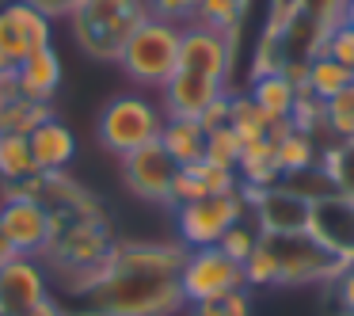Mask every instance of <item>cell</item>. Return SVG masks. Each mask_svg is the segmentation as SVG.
Masks as SVG:
<instances>
[{
  "label": "cell",
  "mask_w": 354,
  "mask_h": 316,
  "mask_svg": "<svg viewBox=\"0 0 354 316\" xmlns=\"http://www.w3.org/2000/svg\"><path fill=\"white\" fill-rule=\"evenodd\" d=\"M160 145L179 168L206 160V126L198 118H168L160 130Z\"/></svg>",
  "instance_id": "obj_19"
},
{
  "label": "cell",
  "mask_w": 354,
  "mask_h": 316,
  "mask_svg": "<svg viewBox=\"0 0 354 316\" xmlns=\"http://www.w3.org/2000/svg\"><path fill=\"white\" fill-rule=\"evenodd\" d=\"M198 4L202 0H145L149 16L168 19V24H176V27L194 24V19H198Z\"/></svg>",
  "instance_id": "obj_33"
},
{
  "label": "cell",
  "mask_w": 354,
  "mask_h": 316,
  "mask_svg": "<svg viewBox=\"0 0 354 316\" xmlns=\"http://www.w3.org/2000/svg\"><path fill=\"white\" fill-rule=\"evenodd\" d=\"M0 221H4V232L19 255H39L50 248L54 217L39 198H8L0 206Z\"/></svg>",
  "instance_id": "obj_15"
},
{
  "label": "cell",
  "mask_w": 354,
  "mask_h": 316,
  "mask_svg": "<svg viewBox=\"0 0 354 316\" xmlns=\"http://www.w3.org/2000/svg\"><path fill=\"white\" fill-rule=\"evenodd\" d=\"M12 84H16V92L27 95V100L50 103L57 95V88H62V57H57V50L42 46V50H35V54H27V62L19 65Z\"/></svg>",
  "instance_id": "obj_18"
},
{
  "label": "cell",
  "mask_w": 354,
  "mask_h": 316,
  "mask_svg": "<svg viewBox=\"0 0 354 316\" xmlns=\"http://www.w3.org/2000/svg\"><path fill=\"white\" fill-rule=\"evenodd\" d=\"M168 122L160 103H153L141 92H122L100 111V145L107 153H115L118 160L130 153H138L141 145H153L160 141V130Z\"/></svg>",
  "instance_id": "obj_4"
},
{
  "label": "cell",
  "mask_w": 354,
  "mask_h": 316,
  "mask_svg": "<svg viewBox=\"0 0 354 316\" xmlns=\"http://www.w3.org/2000/svg\"><path fill=\"white\" fill-rule=\"evenodd\" d=\"M164 95V115L168 118H202L221 95H229V84L206 77H191V73H171V80L160 88Z\"/></svg>",
  "instance_id": "obj_16"
},
{
  "label": "cell",
  "mask_w": 354,
  "mask_h": 316,
  "mask_svg": "<svg viewBox=\"0 0 354 316\" xmlns=\"http://www.w3.org/2000/svg\"><path fill=\"white\" fill-rule=\"evenodd\" d=\"M331 305L339 308V316H354V263H346L331 282Z\"/></svg>",
  "instance_id": "obj_36"
},
{
  "label": "cell",
  "mask_w": 354,
  "mask_h": 316,
  "mask_svg": "<svg viewBox=\"0 0 354 316\" xmlns=\"http://www.w3.org/2000/svg\"><path fill=\"white\" fill-rule=\"evenodd\" d=\"M252 103L270 118V122H293V107H297V88L282 77V73H263V77H252V88H248Z\"/></svg>",
  "instance_id": "obj_20"
},
{
  "label": "cell",
  "mask_w": 354,
  "mask_h": 316,
  "mask_svg": "<svg viewBox=\"0 0 354 316\" xmlns=\"http://www.w3.org/2000/svg\"><path fill=\"white\" fill-rule=\"evenodd\" d=\"M354 84V69H346V65H339L335 57L328 54H316L313 62H308V77H305V92H313L320 103H328L331 95H339L343 88Z\"/></svg>",
  "instance_id": "obj_24"
},
{
  "label": "cell",
  "mask_w": 354,
  "mask_h": 316,
  "mask_svg": "<svg viewBox=\"0 0 354 316\" xmlns=\"http://www.w3.org/2000/svg\"><path fill=\"white\" fill-rule=\"evenodd\" d=\"M244 191V187H240ZM248 214L263 236H286V232H305L308 225V202L293 194L286 183L263 187V191H244Z\"/></svg>",
  "instance_id": "obj_11"
},
{
  "label": "cell",
  "mask_w": 354,
  "mask_h": 316,
  "mask_svg": "<svg viewBox=\"0 0 354 316\" xmlns=\"http://www.w3.org/2000/svg\"><path fill=\"white\" fill-rule=\"evenodd\" d=\"M179 290H183L187 305H202V301L229 297L244 286V267L232 255H225L217 244L209 248H187L183 267H179Z\"/></svg>",
  "instance_id": "obj_7"
},
{
  "label": "cell",
  "mask_w": 354,
  "mask_h": 316,
  "mask_svg": "<svg viewBox=\"0 0 354 316\" xmlns=\"http://www.w3.org/2000/svg\"><path fill=\"white\" fill-rule=\"evenodd\" d=\"M301 12H308L313 19H320L324 27H335L343 24V4L346 0H293Z\"/></svg>",
  "instance_id": "obj_37"
},
{
  "label": "cell",
  "mask_w": 354,
  "mask_h": 316,
  "mask_svg": "<svg viewBox=\"0 0 354 316\" xmlns=\"http://www.w3.org/2000/svg\"><path fill=\"white\" fill-rule=\"evenodd\" d=\"M0 316H4V313H0Z\"/></svg>",
  "instance_id": "obj_42"
},
{
  "label": "cell",
  "mask_w": 354,
  "mask_h": 316,
  "mask_svg": "<svg viewBox=\"0 0 354 316\" xmlns=\"http://www.w3.org/2000/svg\"><path fill=\"white\" fill-rule=\"evenodd\" d=\"M27 4H31V8H39L46 19H62V16L69 19L73 12L80 8V0H27Z\"/></svg>",
  "instance_id": "obj_38"
},
{
  "label": "cell",
  "mask_w": 354,
  "mask_h": 316,
  "mask_svg": "<svg viewBox=\"0 0 354 316\" xmlns=\"http://www.w3.org/2000/svg\"><path fill=\"white\" fill-rule=\"evenodd\" d=\"M179 39H183V27L168 24V19H156V16H145L138 24V31L126 39L118 65H122V73L133 84L160 92L171 80V73H176Z\"/></svg>",
  "instance_id": "obj_3"
},
{
  "label": "cell",
  "mask_w": 354,
  "mask_h": 316,
  "mask_svg": "<svg viewBox=\"0 0 354 316\" xmlns=\"http://www.w3.org/2000/svg\"><path fill=\"white\" fill-rule=\"evenodd\" d=\"M259 236H263V232L255 229V221H248V217H244V221H236V225H232V229L225 232L221 240H217V248H221L225 255H232L236 263H244L248 255L255 252V244H259Z\"/></svg>",
  "instance_id": "obj_32"
},
{
  "label": "cell",
  "mask_w": 354,
  "mask_h": 316,
  "mask_svg": "<svg viewBox=\"0 0 354 316\" xmlns=\"http://www.w3.org/2000/svg\"><path fill=\"white\" fill-rule=\"evenodd\" d=\"M240 153H244V141L232 126H217V130H206V160L209 164H221V168L236 171Z\"/></svg>",
  "instance_id": "obj_27"
},
{
  "label": "cell",
  "mask_w": 354,
  "mask_h": 316,
  "mask_svg": "<svg viewBox=\"0 0 354 316\" xmlns=\"http://www.w3.org/2000/svg\"><path fill=\"white\" fill-rule=\"evenodd\" d=\"M236 179H240L244 191H263V187L282 183V168H278V160H274V141L263 138V141L244 145L240 164H236Z\"/></svg>",
  "instance_id": "obj_22"
},
{
  "label": "cell",
  "mask_w": 354,
  "mask_h": 316,
  "mask_svg": "<svg viewBox=\"0 0 354 316\" xmlns=\"http://www.w3.org/2000/svg\"><path fill=\"white\" fill-rule=\"evenodd\" d=\"M324 115H328V133H331V141L354 138V84L343 88L339 95H331V100L324 103Z\"/></svg>",
  "instance_id": "obj_31"
},
{
  "label": "cell",
  "mask_w": 354,
  "mask_h": 316,
  "mask_svg": "<svg viewBox=\"0 0 354 316\" xmlns=\"http://www.w3.org/2000/svg\"><path fill=\"white\" fill-rule=\"evenodd\" d=\"M244 217H248V198L240 187L229 194H206V198L176 210L179 240H183V248H209Z\"/></svg>",
  "instance_id": "obj_9"
},
{
  "label": "cell",
  "mask_w": 354,
  "mask_h": 316,
  "mask_svg": "<svg viewBox=\"0 0 354 316\" xmlns=\"http://www.w3.org/2000/svg\"><path fill=\"white\" fill-rule=\"evenodd\" d=\"M305 232L324 244L343 263H354V198L328 194V198L308 202V225Z\"/></svg>",
  "instance_id": "obj_12"
},
{
  "label": "cell",
  "mask_w": 354,
  "mask_h": 316,
  "mask_svg": "<svg viewBox=\"0 0 354 316\" xmlns=\"http://www.w3.org/2000/svg\"><path fill=\"white\" fill-rule=\"evenodd\" d=\"M27 316H65V313H62V305H57L54 297H46V301H42V305H35V308H31V313H27Z\"/></svg>",
  "instance_id": "obj_40"
},
{
  "label": "cell",
  "mask_w": 354,
  "mask_h": 316,
  "mask_svg": "<svg viewBox=\"0 0 354 316\" xmlns=\"http://www.w3.org/2000/svg\"><path fill=\"white\" fill-rule=\"evenodd\" d=\"M176 171L179 164L164 153L160 141L153 145H141L138 153L122 156V179L138 198L145 202H164L168 206V194H171V183H176Z\"/></svg>",
  "instance_id": "obj_13"
},
{
  "label": "cell",
  "mask_w": 354,
  "mask_h": 316,
  "mask_svg": "<svg viewBox=\"0 0 354 316\" xmlns=\"http://www.w3.org/2000/svg\"><path fill=\"white\" fill-rule=\"evenodd\" d=\"M267 244L278 259V286H331L339 278V270L346 267L339 255L316 244L308 232L267 236Z\"/></svg>",
  "instance_id": "obj_8"
},
{
  "label": "cell",
  "mask_w": 354,
  "mask_h": 316,
  "mask_svg": "<svg viewBox=\"0 0 354 316\" xmlns=\"http://www.w3.org/2000/svg\"><path fill=\"white\" fill-rule=\"evenodd\" d=\"M320 168L328 171L335 194L354 198V138H339L328 141V149L320 153Z\"/></svg>",
  "instance_id": "obj_26"
},
{
  "label": "cell",
  "mask_w": 354,
  "mask_h": 316,
  "mask_svg": "<svg viewBox=\"0 0 354 316\" xmlns=\"http://www.w3.org/2000/svg\"><path fill=\"white\" fill-rule=\"evenodd\" d=\"M191 316H252V301H248V290H236L229 297L191 305Z\"/></svg>",
  "instance_id": "obj_34"
},
{
  "label": "cell",
  "mask_w": 354,
  "mask_h": 316,
  "mask_svg": "<svg viewBox=\"0 0 354 316\" xmlns=\"http://www.w3.org/2000/svg\"><path fill=\"white\" fill-rule=\"evenodd\" d=\"M16 248H12V240H8V232H4V221H0V267H4V263L8 259H16Z\"/></svg>",
  "instance_id": "obj_39"
},
{
  "label": "cell",
  "mask_w": 354,
  "mask_h": 316,
  "mask_svg": "<svg viewBox=\"0 0 354 316\" xmlns=\"http://www.w3.org/2000/svg\"><path fill=\"white\" fill-rule=\"evenodd\" d=\"M46 297H50L46 270L31 255H16L0 267V313L4 316H27Z\"/></svg>",
  "instance_id": "obj_14"
},
{
  "label": "cell",
  "mask_w": 354,
  "mask_h": 316,
  "mask_svg": "<svg viewBox=\"0 0 354 316\" xmlns=\"http://www.w3.org/2000/svg\"><path fill=\"white\" fill-rule=\"evenodd\" d=\"M324 54L335 57L339 65H346V69H354V27L346 24H335L328 31V42H324Z\"/></svg>",
  "instance_id": "obj_35"
},
{
  "label": "cell",
  "mask_w": 354,
  "mask_h": 316,
  "mask_svg": "<svg viewBox=\"0 0 354 316\" xmlns=\"http://www.w3.org/2000/svg\"><path fill=\"white\" fill-rule=\"evenodd\" d=\"M31 176H39V168H35L27 133H0V179L4 183H24Z\"/></svg>",
  "instance_id": "obj_25"
},
{
  "label": "cell",
  "mask_w": 354,
  "mask_h": 316,
  "mask_svg": "<svg viewBox=\"0 0 354 316\" xmlns=\"http://www.w3.org/2000/svg\"><path fill=\"white\" fill-rule=\"evenodd\" d=\"M27 141H31V156H35L39 176H57V171H65L73 164V156H77V133H73L62 118H46L42 126H35V130L27 133Z\"/></svg>",
  "instance_id": "obj_17"
},
{
  "label": "cell",
  "mask_w": 354,
  "mask_h": 316,
  "mask_svg": "<svg viewBox=\"0 0 354 316\" xmlns=\"http://www.w3.org/2000/svg\"><path fill=\"white\" fill-rule=\"evenodd\" d=\"M274 160H278V168H282V176L313 168V164H320V141H316L313 133L290 126V130L274 141Z\"/></svg>",
  "instance_id": "obj_23"
},
{
  "label": "cell",
  "mask_w": 354,
  "mask_h": 316,
  "mask_svg": "<svg viewBox=\"0 0 354 316\" xmlns=\"http://www.w3.org/2000/svg\"><path fill=\"white\" fill-rule=\"evenodd\" d=\"M343 24L354 27V0H346V4H343Z\"/></svg>",
  "instance_id": "obj_41"
},
{
  "label": "cell",
  "mask_w": 354,
  "mask_h": 316,
  "mask_svg": "<svg viewBox=\"0 0 354 316\" xmlns=\"http://www.w3.org/2000/svg\"><path fill=\"white\" fill-rule=\"evenodd\" d=\"M54 39V19H46L27 0L0 4V84H12L27 54L50 46Z\"/></svg>",
  "instance_id": "obj_6"
},
{
  "label": "cell",
  "mask_w": 354,
  "mask_h": 316,
  "mask_svg": "<svg viewBox=\"0 0 354 316\" xmlns=\"http://www.w3.org/2000/svg\"><path fill=\"white\" fill-rule=\"evenodd\" d=\"M149 16L145 0H80V8L69 16L73 39L95 62H118L122 46L138 24Z\"/></svg>",
  "instance_id": "obj_2"
},
{
  "label": "cell",
  "mask_w": 354,
  "mask_h": 316,
  "mask_svg": "<svg viewBox=\"0 0 354 316\" xmlns=\"http://www.w3.org/2000/svg\"><path fill=\"white\" fill-rule=\"evenodd\" d=\"M183 255V244L118 240L57 305L65 316H171L187 305L179 290Z\"/></svg>",
  "instance_id": "obj_1"
},
{
  "label": "cell",
  "mask_w": 354,
  "mask_h": 316,
  "mask_svg": "<svg viewBox=\"0 0 354 316\" xmlns=\"http://www.w3.org/2000/svg\"><path fill=\"white\" fill-rule=\"evenodd\" d=\"M282 183L290 187L293 194H301L305 202H316V198H328V194H335V187H331L328 171H324L320 164H313V168H301V171H290V176H282Z\"/></svg>",
  "instance_id": "obj_28"
},
{
  "label": "cell",
  "mask_w": 354,
  "mask_h": 316,
  "mask_svg": "<svg viewBox=\"0 0 354 316\" xmlns=\"http://www.w3.org/2000/svg\"><path fill=\"white\" fill-rule=\"evenodd\" d=\"M111 232L103 214H77V217H54V236H50L46 255H54V263H62L73 275V282L84 275H92L111 252Z\"/></svg>",
  "instance_id": "obj_5"
},
{
  "label": "cell",
  "mask_w": 354,
  "mask_h": 316,
  "mask_svg": "<svg viewBox=\"0 0 354 316\" xmlns=\"http://www.w3.org/2000/svg\"><path fill=\"white\" fill-rule=\"evenodd\" d=\"M240 267H244V286H278V259H274V252H270L267 236H259L255 252L248 255Z\"/></svg>",
  "instance_id": "obj_29"
},
{
  "label": "cell",
  "mask_w": 354,
  "mask_h": 316,
  "mask_svg": "<svg viewBox=\"0 0 354 316\" xmlns=\"http://www.w3.org/2000/svg\"><path fill=\"white\" fill-rule=\"evenodd\" d=\"M244 8H248V0H202L194 24H206V27H217V31L232 35V27L244 16Z\"/></svg>",
  "instance_id": "obj_30"
},
{
  "label": "cell",
  "mask_w": 354,
  "mask_h": 316,
  "mask_svg": "<svg viewBox=\"0 0 354 316\" xmlns=\"http://www.w3.org/2000/svg\"><path fill=\"white\" fill-rule=\"evenodd\" d=\"M46 118H54L50 103H35L19 95L16 84H0V133H31Z\"/></svg>",
  "instance_id": "obj_21"
},
{
  "label": "cell",
  "mask_w": 354,
  "mask_h": 316,
  "mask_svg": "<svg viewBox=\"0 0 354 316\" xmlns=\"http://www.w3.org/2000/svg\"><path fill=\"white\" fill-rule=\"evenodd\" d=\"M179 73L191 77H206V80H221L229 84V69H232V35L217 31L206 24H187L183 39H179Z\"/></svg>",
  "instance_id": "obj_10"
}]
</instances>
